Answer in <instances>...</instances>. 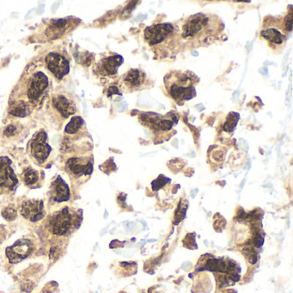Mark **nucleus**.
Returning <instances> with one entry per match:
<instances>
[{
	"instance_id": "412c9836",
	"label": "nucleus",
	"mask_w": 293,
	"mask_h": 293,
	"mask_svg": "<svg viewBox=\"0 0 293 293\" xmlns=\"http://www.w3.org/2000/svg\"><path fill=\"white\" fill-rule=\"evenodd\" d=\"M85 125V120L79 116H74L65 128V133L68 135H75L80 133Z\"/></svg>"
},
{
	"instance_id": "7ed1b4c3",
	"label": "nucleus",
	"mask_w": 293,
	"mask_h": 293,
	"mask_svg": "<svg viewBox=\"0 0 293 293\" xmlns=\"http://www.w3.org/2000/svg\"><path fill=\"white\" fill-rule=\"evenodd\" d=\"M199 81V77L194 72L181 71L170 72L163 79L167 93L179 105L196 96L195 86Z\"/></svg>"
},
{
	"instance_id": "7c9ffc66",
	"label": "nucleus",
	"mask_w": 293,
	"mask_h": 293,
	"mask_svg": "<svg viewBox=\"0 0 293 293\" xmlns=\"http://www.w3.org/2000/svg\"><path fill=\"white\" fill-rule=\"evenodd\" d=\"M168 246H169V243H167V244H165V245L163 246V249H165V248H167Z\"/></svg>"
},
{
	"instance_id": "f03ea898",
	"label": "nucleus",
	"mask_w": 293,
	"mask_h": 293,
	"mask_svg": "<svg viewBox=\"0 0 293 293\" xmlns=\"http://www.w3.org/2000/svg\"><path fill=\"white\" fill-rule=\"evenodd\" d=\"M144 40L158 60L176 59L182 50V37L178 26L163 23L148 26L144 30Z\"/></svg>"
},
{
	"instance_id": "6ab92c4d",
	"label": "nucleus",
	"mask_w": 293,
	"mask_h": 293,
	"mask_svg": "<svg viewBox=\"0 0 293 293\" xmlns=\"http://www.w3.org/2000/svg\"><path fill=\"white\" fill-rule=\"evenodd\" d=\"M32 109V106L28 101L24 100L15 101L13 104H11L9 113L17 117H24L30 114Z\"/></svg>"
},
{
	"instance_id": "c756f323",
	"label": "nucleus",
	"mask_w": 293,
	"mask_h": 293,
	"mask_svg": "<svg viewBox=\"0 0 293 293\" xmlns=\"http://www.w3.org/2000/svg\"><path fill=\"white\" fill-rule=\"evenodd\" d=\"M148 242H149V243H152V242H156V239L149 240Z\"/></svg>"
},
{
	"instance_id": "2eb2a0df",
	"label": "nucleus",
	"mask_w": 293,
	"mask_h": 293,
	"mask_svg": "<svg viewBox=\"0 0 293 293\" xmlns=\"http://www.w3.org/2000/svg\"><path fill=\"white\" fill-rule=\"evenodd\" d=\"M54 110L63 118H68L77 111V107L73 99L67 94H56L52 100Z\"/></svg>"
},
{
	"instance_id": "a211bd4d",
	"label": "nucleus",
	"mask_w": 293,
	"mask_h": 293,
	"mask_svg": "<svg viewBox=\"0 0 293 293\" xmlns=\"http://www.w3.org/2000/svg\"><path fill=\"white\" fill-rule=\"evenodd\" d=\"M16 184L17 179L11 167L0 172V193L13 190Z\"/></svg>"
},
{
	"instance_id": "393cba45",
	"label": "nucleus",
	"mask_w": 293,
	"mask_h": 293,
	"mask_svg": "<svg viewBox=\"0 0 293 293\" xmlns=\"http://www.w3.org/2000/svg\"><path fill=\"white\" fill-rule=\"evenodd\" d=\"M2 215H3L4 218H5L6 220L12 221L14 219H16V217H17V212H16V209L12 207V206H9V207H6V209L2 212Z\"/></svg>"
},
{
	"instance_id": "bb28decb",
	"label": "nucleus",
	"mask_w": 293,
	"mask_h": 293,
	"mask_svg": "<svg viewBox=\"0 0 293 293\" xmlns=\"http://www.w3.org/2000/svg\"><path fill=\"white\" fill-rule=\"evenodd\" d=\"M11 161L7 157H0V172L6 171L11 167Z\"/></svg>"
},
{
	"instance_id": "aec40b11",
	"label": "nucleus",
	"mask_w": 293,
	"mask_h": 293,
	"mask_svg": "<svg viewBox=\"0 0 293 293\" xmlns=\"http://www.w3.org/2000/svg\"><path fill=\"white\" fill-rule=\"evenodd\" d=\"M22 179L26 186L33 187L36 186V184L40 181V175L39 172L34 169L27 168L22 174Z\"/></svg>"
},
{
	"instance_id": "a878e982",
	"label": "nucleus",
	"mask_w": 293,
	"mask_h": 293,
	"mask_svg": "<svg viewBox=\"0 0 293 293\" xmlns=\"http://www.w3.org/2000/svg\"><path fill=\"white\" fill-rule=\"evenodd\" d=\"M17 132V127L14 124L8 125L4 130V135L6 137H12L16 134Z\"/></svg>"
},
{
	"instance_id": "f257e3e1",
	"label": "nucleus",
	"mask_w": 293,
	"mask_h": 293,
	"mask_svg": "<svg viewBox=\"0 0 293 293\" xmlns=\"http://www.w3.org/2000/svg\"><path fill=\"white\" fill-rule=\"evenodd\" d=\"M224 36V24L213 14H195L186 18L182 25L181 37L190 48L209 47Z\"/></svg>"
},
{
	"instance_id": "f8f14e48",
	"label": "nucleus",
	"mask_w": 293,
	"mask_h": 293,
	"mask_svg": "<svg viewBox=\"0 0 293 293\" xmlns=\"http://www.w3.org/2000/svg\"><path fill=\"white\" fill-rule=\"evenodd\" d=\"M66 170L70 175L79 178L91 175L93 171V163L90 157H71L66 163Z\"/></svg>"
},
{
	"instance_id": "ddd939ff",
	"label": "nucleus",
	"mask_w": 293,
	"mask_h": 293,
	"mask_svg": "<svg viewBox=\"0 0 293 293\" xmlns=\"http://www.w3.org/2000/svg\"><path fill=\"white\" fill-rule=\"evenodd\" d=\"M124 59L117 53H111L104 57L96 65V72L102 77H114L117 75L119 67L123 64Z\"/></svg>"
},
{
	"instance_id": "cd10ccee",
	"label": "nucleus",
	"mask_w": 293,
	"mask_h": 293,
	"mask_svg": "<svg viewBox=\"0 0 293 293\" xmlns=\"http://www.w3.org/2000/svg\"><path fill=\"white\" fill-rule=\"evenodd\" d=\"M253 243L256 247H261L264 243L263 237H261V235L259 234V232L255 233V237L253 238Z\"/></svg>"
},
{
	"instance_id": "9b49d317",
	"label": "nucleus",
	"mask_w": 293,
	"mask_h": 293,
	"mask_svg": "<svg viewBox=\"0 0 293 293\" xmlns=\"http://www.w3.org/2000/svg\"><path fill=\"white\" fill-rule=\"evenodd\" d=\"M35 248V243L30 238H22L6 249L9 261L16 264L31 255Z\"/></svg>"
},
{
	"instance_id": "6e6552de",
	"label": "nucleus",
	"mask_w": 293,
	"mask_h": 293,
	"mask_svg": "<svg viewBox=\"0 0 293 293\" xmlns=\"http://www.w3.org/2000/svg\"><path fill=\"white\" fill-rule=\"evenodd\" d=\"M44 63L48 72L56 79H63L69 73L70 60L64 53L51 52L45 57Z\"/></svg>"
},
{
	"instance_id": "20e7f679",
	"label": "nucleus",
	"mask_w": 293,
	"mask_h": 293,
	"mask_svg": "<svg viewBox=\"0 0 293 293\" xmlns=\"http://www.w3.org/2000/svg\"><path fill=\"white\" fill-rule=\"evenodd\" d=\"M81 220V214L67 206L53 213L49 219V228L53 235L67 237L79 227Z\"/></svg>"
},
{
	"instance_id": "f3484780",
	"label": "nucleus",
	"mask_w": 293,
	"mask_h": 293,
	"mask_svg": "<svg viewBox=\"0 0 293 293\" xmlns=\"http://www.w3.org/2000/svg\"><path fill=\"white\" fill-rule=\"evenodd\" d=\"M70 21L68 19H57V20H52L48 24L47 34L48 37L56 39L63 35L66 31L69 30Z\"/></svg>"
},
{
	"instance_id": "4be33fe9",
	"label": "nucleus",
	"mask_w": 293,
	"mask_h": 293,
	"mask_svg": "<svg viewBox=\"0 0 293 293\" xmlns=\"http://www.w3.org/2000/svg\"><path fill=\"white\" fill-rule=\"evenodd\" d=\"M238 120H239L238 114L229 113L224 124V130L226 131V132H232L234 129L235 127L237 125Z\"/></svg>"
},
{
	"instance_id": "9d476101",
	"label": "nucleus",
	"mask_w": 293,
	"mask_h": 293,
	"mask_svg": "<svg viewBox=\"0 0 293 293\" xmlns=\"http://www.w3.org/2000/svg\"><path fill=\"white\" fill-rule=\"evenodd\" d=\"M122 82L128 92L143 91L153 86V81L143 70L139 68L129 70L123 76Z\"/></svg>"
},
{
	"instance_id": "c85d7f7f",
	"label": "nucleus",
	"mask_w": 293,
	"mask_h": 293,
	"mask_svg": "<svg viewBox=\"0 0 293 293\" xmlns=\"http://www.w3.org/2000/svg\"><path fill=\"white\" fill-rule=\"evenodd\" d=\"M108 94H109V96L115 95V94L121 95V93L120 92V90H119L117 86H110V88H109V91H108Z\"/></svg>"
},
{
	"instance_id": "5701e85b",
	"label": "nucleus",
	"mask_w": 293,
	"mask_h": 293,
	"mask_svg": "<svg viewBox=\"0 0 293 293\" xmlns=\"http://www.w3.org/2000/svg\"><path fill=\"white\" fill-rule=\"evenodd\" d=\"M290 8V11L286 14V16L282 18V25L284 30H285V32L287 33L288 35H290V33L291 32L292 30V8L291 6L289 7Z\"/></svg>"
},
{
	"instance_id": "dca6fc26",
	"label": "nucleus",
	"mask_w": 293,
	"mask_h": 293,
	"mask_svg": "<svg viewBox=\"0 0 293 293\" xmlns=\"http://www.w3.org/2000/svg\"><path fill=\"white\" fill-rule=\"evenodd\" d=\"M50 194L51 198L56 203L67 202L71 198L69 186L59 176L51 184Z\"/></svg>"
},
{
	"instance_id": "1a4fd4ad",
	"label": "nucleus",
	"mask_w": 293,
	"mask_h": 293,
	"mask_svg": "<svg viewBox=\"0 0 293 293\" xmlns=\"http://www.w3.org/2000/svg\"><path fill=\"white\" fill-rule=\"evenodd\" d=\"M47 140V133L41 130L35 133L29 144L30 157L38 165L44 164L48 161L52 152Z\"/></svg>"
},
{
	"instance_id": "39448f33",
	"label": "nucleus",
	"mask_w": 293,
	"mask_h": 293,
	"mask_svg": "<svg viewBox=\"0 0 293 293\" xmlns=\"http://www.w3.org/2000/svg\"><path fill=\"white\" fill-rule=\"evenodd\" d=\"M261 35L267 41L270 48L277 51L284 47L289 35L283 28L282 18L273 17L265 19Z\"/></svg>"
},
{
	"instance_id": "b1692460",
	"label": "nucleus",
	"mask_w": 293,
	"mask_h": 293,
	"mask_svg": "<svg viewBox=\"0 0 293 293\" xmlns=\"http://www.w3.org/2000/svg\"><path fill=\"white\" fill-rule=\"evenodd\" d=\"M169 182H171V179L167 178L165 176L161 175V176H158L157 180L152 181V190L153 191H158L161 187L165 186L166 184L169 183Z\"/></svg>"
},
{
	"instance_id": "4468645a",
	"label": "nucleus",
	"mask_w": 293,
	"mask_h": 293,
	"mask_svg": "<svg viewBox=\"0 0 293 293\" xmlns=\"http://www.w3.org/2000/svg\"><path fill=\"white\" fill-rule=\"evenodd\" d=\"M20 213L30 221H40L45 217L44 204L43 200H27L22 204Z\"/></svg>"
},
{
	"instance_id": "0eeeda50",
	"label": "nucleus",
	"mask_w": 293,
	"mask_h": 293,
	"mask_svg": "<svg viewBox=\"0 0 293 293\" xmlns=\"http://www.w3.org/2000/svg\"><path fill=\"white\" fill-rule=\"evenodd\" d=\"M49 86V80L43 72H36L30 76L25 83L24 93L26 100L31 106L40 101Z\"/></svg>"
},
{
	"instance_id": "423d86ee",
	"label": "nucleus",
	"mask_w": 293,
	"mask_h": 293,
	"mask_svg": "<svg viewBox=\"0 0 293 293\" xmlns=\"http://www.w3.org/2000/svg\"><path fill=\"white\" fill-rule=\"evenodd\" d=\"M139 119L142 125L149 128L156 135L171 132L175 124L177 123L176 115L172 113L165 115L155 113H143L139 115Z\"/></svg>"
}]
</instances>
